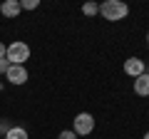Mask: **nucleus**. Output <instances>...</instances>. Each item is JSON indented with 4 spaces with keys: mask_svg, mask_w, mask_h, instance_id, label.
Masks as SVG:
<instances>
[{
    "mask_svg": "<svg viewBox=\"0 0 149 139\" xmlns=\"http://www.w3.org/2000/svg\"><path fill=\"white\" fill-rule=\"evenodd\" d=\"M100 15L109 22H117V20H124L129 15V5L122 3V0H104L100 5Z\"/></svg>",
    "mask_w": 149,
    "mask_h": 139,
    "instance_id": "f257e3e1",
    "label": "nucleus"
},
{
    "mask_svg": "<svg viewBox=\"0 0 149 139\" xmlns=\"http://www.w3.org/2000/svg\"><path fill=\"white\" fill-rule=\"evenodd\" d=\"M5 60L10 65H25L27 60H30V45L20 42V40L10 42V45H8V50H5Z\"/></svg>",
    "mask_w": 149,
    "mask_h": 139,
    "instance_id": "f03ea898",
    "label": "nucleus"
},
{
    "mask_svg": "<svg viewBox=\"0 0 149 139\" xmlns=\"http://www.w3.org/2000/svg\"><path fill=\"white\" fill-rule=\"evenodd\" d=\"M72 124H74V129L72 132L77 134V137H87V134L95 129V117H92L90 112H80L77 117L72 119Z\"/></svg>",
    "mask_w": 149,
    "mask_h": 139,
    "instance_id": "7ed1b4c3",
    "label": "nucleus"
},
{
    "mask_svg": "<svg viewBox=\"0 0 149 139\" xmlns=\"http://www.w3.org/2000/svg\"><path fill=\"white\" fill-rule=\"evenodd\" d=\"M5 77H8L10 85H25V82H27V70H25V65H10L8 72H5Z\"/></svg>",
    "mask_w": 149,
    "mask_h": 139,
    "instance_id": "20e7f679",
    "label": "nucleus"
},
{
    "mask_svg": "<svg viewBox=\"0 0 149 139\" xmlns=\"http://www.w3.org/2000/svg\"><path fill=\"white\" fill-rule=\"evenodd\" d=\"M144 72H147V65H144L142 57H129V60H124V75L139 77V75H144Z\"/></svg>",
    "mask_w": 149,
    "mask_h": 139,
    "instance_id": "39448f33",
    "label": "nucleus"
},
{
    "mask_svg": "<svg viewBox=\"0 0 149 139\" xmlns=\"http://www.w3.org/2000/svg\"><path fill=\"white\" fill-rule=\"evenodd\" d=\"M20 3H17V0H5V3H3V5H0V13H3V15L8 17V20H15L17 15H20Z\"/></svg>",
    "mask_w": 149,
    "mask_h": 139,
    "instance_id": "423d86ee",
    "label": "nucleus"
},
{
    "mask_svg": "<svg viewBox=\"0 0 149 139\" xmlns=\"http://www.w3.org/2000/svg\"><path fill=\"white\" fill-rule=\"evenodd\" d=\"M134 95L149 97V72H144V75H139V77H134Z\"/></svg>",
    "mask_w": 149,
    "mask_h": 139,
    "instance_id": "0eeeda50",
    "label": "nucleus"
},
{
    "mask_svg": "<svg viewBox=\"0 0 149 139\" xmlns=\"http://www.w3.org/2000/svg\"><path fill=\"white\" fill-rule=\"evenodd\" d=\"M5 139H30V137H27V132L22 127H10L5 132Z\"/></svg>",
    "mask_w": 149,
    "mask_h": 139,
    "instance_id": "6e6552de",
    "label": "nucleus"
},
{
    "mask_svg": "<svg viewBox=\"0 0 149 139\" xmlns=\"http://www.w3.org/2000/svg\"><path fill=\"white\" fill-rule=\"evenodd\" d=\"M82 13H85V15H97V13H100V5H97V3H85V5H82Z\"/></svg>",
    "mask_w": 149,
    "mask_h": 139,
    "instance_id": "1a4fd4ad",
    "label": "nucleus"
},
{
    "mask_svg": "<svg viewBox=\"0 0 149 139\" xmlns=\"http://www.w3.org/2000/svg\"><path fill=\"white\" fill-rule=\"evenodd\" d=\"M37 5H40L37 0H22V3H20V8H22V10H35Z\"/></svg>",
    "mask_w": 149,
    "mask_h": 139,
    "instance_id": "9d476101",
    "label": "nucleus"
},
{
    "mask_svg": "<svg viewBox=\"0 0 149 139\" xmlns=\"http://www.w3.org/2000/svg\"><path fill=\"white\" fill-rule=\"evenodd\" d=\"M57 139H77V134L72 132V129H65V132H60V137Z\"/></svg>",
    "mask_w": 149,
    "mask_h": 139,
    "instance_id": "9b49d317",
    "label": "nucleus"
},
{
    "mask_svg": "<svg viewBox=\"0 0 149 139\" xmlns=\"http://www.w3.org/2000/svg\"><path fill=\"white\" fill-rule=\"evenodd\" d=\"M8 67H10V62L3 57V60H0V75H3V72H8Z\"/></svg>",
    "mask_w": 149,
    "mask_h": 139,
    "instance_id": "f8f14e48",
    "label": "nucleus"
},
{
    "mask_svg": "<svg viewBox=\"0 0 149 139\" xmlns=\"http://www.w3.org/2000/svg\"><path fill=\"white\" fill-rule=\"evenodd\" d=\"M5 50H8V47H5V45H3V42H0V60L5 57Z\"/></svg>",
    "mask_w": 149,
    "mask_h": 139,
    "instance_id": "ddd939ff",
    "label": "nucleus"
},
{
    "mask_svg": "<svg viewBox=\"0 0 149 139\" xmlns=\"http://www.w3.org/2000/svg\"><path fill=\"white\" fill-rule=\"evenodd\" d=\"M144 139H149V132H147V134H144Z\"/></svg>",
    "mask_w": 149,
    "mask_h": 139,
    "instance_id": "4468645a",
    "label": "nucleus"
},
{
    "mask_svg": "<svg viewBox=\"0 0 149 139\" xmlns=\"http://www.w3.org/2000/svg\"><path fill=\"white\" fill-rule=\"evenodd\" d=\"M147 45H149V32H147Z\"/></svg>",
    "mask_w": 149,
    "mask_h": 139,
    "instance_id": "2eb2a0df",
    "label": "nucleus"
}]
</instances>
